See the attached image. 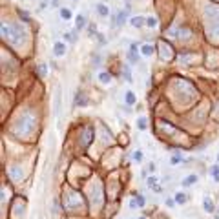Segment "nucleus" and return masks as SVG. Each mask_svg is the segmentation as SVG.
<instances>
[{
	"label": "nucleus",
	"mask_w": 219,
	"mask_h": 219,
	"mask_svg": "<svg viewBox=\"0 0 219 219\" xmlns=\"http://www.w3.org/2000/svg\"><path fill=\"white\" fill-rule=\"evenodd\" d=\"M128 15H130V7L120 9L117 15L112 17V27H120V26H124V24L128 22Z\"/></svg>",
	"instance_id": "1"
},
{
	"label": "nucleus",
	"mask_w": 219,
	"mask_h": 219,
	"mask_svg": "<svg viewBox=\"0 0 219 219\" xmlns=\"http://www.w3.org/2000/svg\"><path fill=\"white\" fill-rule=\"evenodd\" d=\"M139 44L137 42H133L132 46H130V51H128V55H126V59L130 64H139Z\"/></svg>",
	"instance_id": "2"
},
{
	"label": "nucleus",
	"mask_w": 219,
	"mask_h": 219,
	"mask_svg": "<svg viewBox=\"0 0 219 219\" xmlns=\"http://www.w3.org/2000/svg\"><path fill=\"white\" fill-rule=\"evenodd\" d=\"M60 106H62V88L57 86V90H55V104H53V112H55V115H59V113H60Z\"/></svg>",
	"instance_id": "3"
},
{
	"label": "nucleus",
	"mask_w": 219,
	"mask_h": 219,
	"mask_svg": "<svg viewBox=\"0 0 219 219\" xmlns=\"http://www.w3.org/2000/svg\"><path fill=\"white\" fill-rule=\"evenodd\" d=\"M203 208H204V212H208V214H216V204H214V201L210 199L208 196L203 197Z\"/></svg>",
	"instance_id": "4"
},
{
	"label": "nucleus",
	"mask_w": 219,
	"mask_h": 219,
	"mask_svg": "<svg viewBox=\"0 0 219 219\" xmlns=\"http://www.w3.org/2000/svg\"><path fill=\"white\" fill-rule=\"evenodd\" d=\"M197 174H190V175H186L184 179L181 181V184H183V188H188V186H194L196 183H197Z\"/></svg>",
	"instance_id": "5"
},
{
	"label": "nucleus",
	"mask_w": 219,
	"mask_h": 219,
	"mask_svg": "<svg viewBox=\"0 0 219 219\" xmlns=\"http://www.w3.org/2000/svg\"><path fill=\"white\" fill-rule=\"evenodd\" d=\"M53 53H55V57H62V55H66V44H64V42H55V46H53Z\"/></svg>",
	"instance_id": "6"
},
{
	"label": "nucleus",
	"mask_w": 219,
	"mask_h": 219,
	"mask_svg": "<svg viewBox=\"0 0 219 219\" xmlns=\"http://www.w3.org/2000/svg\"><path fill=\"white\" fill-rule=\"evenodd\" d=\"M130 24H132L133 27L141 29L142 26H146V19H144V17H132V19H130Z\"/></svg>",
	"instance_id": "7"
},
{
	"label": "nucleus",
	"mask_w": 219,
	"mask_h": 219,
	"mask_svg": "<svg viewBox=\"0 0 219 219\" xmlns=\"http://www.w3.org/2000/svg\"><path fill=\"white\" fill-rule=\"evenodd\" d=\"M95 9H97V13H99V17H108L110 15V7L104 4V2H100L95 6Z\"/></svg>",
	"instance_id": "8"
},
{
	"label": "nucleus",
	"mask_w": 219,
	"mask_h": 219,
	"mask_svg": "<svg viewBox=\"0 0 219 219\" xmlns=\"http://www.w3.org/2000/svg\"><path fill=\"white\" fill-rule=\"evenodd\" d=\"M124 100H126V104H128V106H133V104L137 102V97H135V93H133L132 90H128V91L124 93Z\"/></svg>",
	"instance_id": "9"
},
{
	"label": "nucleus",
	"mask_w": 219,
	"mask_h": 219,
	"mask_svg": "<svg viewBox=\"0 0 219 219\" xmlns=\"http://www.w3.org/2000/svg\"><path fill=\"white\" fill-rule=\"evenodd\" d=\"M77 33H79V29H75V31H69V33H64L62 37L66 42H69V44H75L77 42Z\"/></svg>",
	"instance_id": "10"
},
{
	"label": "nucleus",
	"mask_w": 219,
	"mask_h": 219,
	"mask_svg": "<svg viewBox=\"0 0 219 219\" xmlns=\"http://www.w3.org/2000/svg\"><path fill=\"white\" fill-rule=\"evenodd\" d=\"M84 27H86V17H84V15H79V17H77V19H75V29H84Z\"/></svg>",
	"instance_id": "11"
},
{
	"label": "nucleus",
	"mask_w": 219,
	"mask_h": 219,
	"mask_svg": "<svg viewBox=\"0 0 219 219\" xmlns=\"http://www.w3.org/2000/svg\"><path fill=\"white\" fill-rule=\"evenodd\" d=\"M122 77L126 82H132V69H130V64H124L122 66Z\"/></svg>",
	"instance_id": "12"
},
{
	"label": "nucleus",
	"mask_w": 219,
	"mask_h": 219,
	"mask_svg": "<svg viewBox=\"0 0 219 219\" xmlns=\"http://www.w3.org/2000/svg\"><path fill=\"white\" fill-rule=\"evenodd\" d=\"M141 53H142L144 57L154 55V46H150V44H142V46H141Z\"/></svg>",
	"instance_id": "13"
},
{
	"label": "nucleus",
	"mask_w": 219,
	"mask_h": 219,
	"mask_svg": "<svg viewBox=\"0 0 219 219\" xmlns=\"http://www.w3.org/2000/svg\"><path fill=\"white\" fill-rule=\"evenodd\" d=\"M174 199H175V203H177V204H184V203L188 201V196H186L184 192H177V194L174 196Z\"/></svg>",
	"instance_id": "14"
},
{
	"label": "nucleus",
	"mask_w": 219,
	"mask_h": 219,
	"mask_svg": "<svg viewBox=\"0 0 219 219\" xmlns=\"http://www.w3.org/2000/svg\"><path fill=\"white\" fill-rule=\"evenodd\" d=\"M146 183H148V186H150L152 190L161 192V186H157V177H146Z\"/></svg>",
	"instance_id": "15"
},
{
	"label": "nucleus",
	"mask_w": 219,
	"mask_h": 219,
	"mask_svg": "<svg viewBox=\"0 0 219 219\" xmlns=\"http://www.w3.org/2000/svg\"><path fill=\"white\" fill-rule=\"evenodd\" d=\"M99 80H100V84H110V82H112V75H110L108 71H100Z\"/></svg>",
	"instance_id": "16"
},
{
	"label": "nucleus",
	"mask_w": 219,
	"mask_h": 219,
	"mask_svg": "<svg viewBox=\"0 0 219 219\" xmlns=\"http://www.w3.org/2000/svg\"><path fill=\"white\" fill-rule=\"evenodd\" d=\"M86 106V104H88V99H86V97H84V93H77V97H75V106Z\"/></svg>",
	"instance_id": "17"
},
{
	"label": "nucleus",
	"mask_w": 219,
	"mask_h": 219,
	"mask_svg": "<svg viewBox=\"0 0 219 219\" xmlns=\"http://www.w3.org/2000/svg\"><path fill=\"white\" fill-rule=\"evenodd\" d=\"M210 175H212V179L216 181V183H219V162L210 168Z\"/></svg>",
	"instance_id": "18"
},
{
	"label": "nucleus",
	"mask_w": 219,
	"mask_h": 219,
	"mask_svg": "<svg viewBox=\"0 0 219 219\" xmlns=\"http://www.w3.org/2000/svg\"><path fill=\"white\" fill-rule=\"evenodd\" d=\"M71 17H73V15H71V11H69V9H66V7H60V19L69 20Z\"/></svg>",
	"instance_id": "19"
},
{
	"label": "nucleus",
	"mask_w": 219,
	"mask_h": 219,
	"mask_svg": "<svg viewBox=\"0 0 219 219\" xmlns=\"http://www.w3.org/2000/svg\"><path fill=\"white\" fill-rule=\"evenodd\" d=\"M146 27H150V29L157 27V19H155V17H148V19H146Z\"/></svg>",
	"instance_id": "20"
},
{
	"label": "nucleus",
	"mask_w": 219,
	"mask_h": 219,
	"mask_svg": "<svg viewBox=\"0 0 219 219\" xmlns=\"http://www.w3.org/2000/svg\"><path fill=\"white\" fill-rule=\"evenodd\" d=\"M142 159H144V154H142L141 150H135V152H133V161H137V162H142Z\"/></svg>",
	"instance_id": "21"
},
{
	"label": "nucleus",
	"mask_w": 219,
	"mask_h": 219,
	"mask_svg": "<svg viewBox=\"0 0 219 219\" xmlns=\"http://www.w3.org/2000/svg\"><path fill=\"white\" fill-rule=\"evenodd\" d=\"M137 128L139 130H146V117H139L137 119Z\"/></svg>",
	"instance_id": "22"
},
{
	"label": "nucleus",
	"mask_w": 219,
	"mask_h": 219,
	"mask_svg": "<svg viewBox=\"0 0 219 219\" xmlns=\"http://www.w3.org/2000/svg\"><path fill=\"white\" fill-rule=\"evenodd\" d=\"M135 204H137V206H141V208H142V206L146 204V199H144V196H139V197H135Z\"/></svg>",
	"instance_id": "23"
},
{
	"label": "nucleus",
	"mask_w": 219,
	"mask_h": 219,
	"mask_svg": "<svg viewBox=\"0 0 219 219\" xmlns=\"http://www.w3.org/2000/svg\"><path fill=\"white\" fill-rule=\"evenodd\" d=\"M181 161H183V155H174V157L170 159V162H172V164H179Z\"/></svg>",
	"instance_id": "24"
},
{
	"label": "nucleus",
	"mask_w": 219,
	"mask_h": 219,
	"mask_svg": "<svg viewBox=\"0 0 219 219\" xmlns=\"http://www.w3.org/2000/svg\"><path fill=\"white\" fill-rule=\"evenodd\" d=\"M164 204H166V206H175L177 203H175V199H172V197H166V199H164Z\"/></svg>",
	"instance_id": "25"
},
{
	"label": "nucleus",
	"mask_w": 219,
	"mask_h": 219,
	"mask_svg": "<svg viewBox=\"0 0 219 219\" xmlns=\"http://www.w3.org/2000/svg\"><path fill=\"white\" fill-rule=\"evenodd\" d=\"M46 71H48V69H46V66H44V64H40V66H39V75H40V77H44V75H46Z\"/></svg>",
	"instance_id": "26"
},
{
	"label": "nucleus",
	"mask_w": 219,
	"mask_h": 219,
	"mask_svg": "<svg viewBox=\"0 0 219 219\" xmlns=\"http://www.w3.org/2000/svg\"><path fill=\"white\" fill-rule=\"evenodd\" d=\"M95 31H97V27H95L93 24H90V27H88V33H90V35H93Z\"/></svg>",
	"instance_id": "27"
},
{
	"label": "nucleus",
	"mask_w": 219,
	"mask_h": 219,
	"mask_svg": "<svg viewBox=\"0 0 219 219\" xmlns=\"http://www.w3.org/2000/svg\"><path fill=\"white\" fill-rule=\"evenodd\" d=\"M99 64H100V55H97V57L93 55V66H99Z\"/></svg>",
	"instance_id": "28"
},
{
	"label": "nucleus",
	"mask_w": 219,
	"mask_h": 219,
	"mask_svg": "<svg viewBox=\"0 0 219 219\" xmlns=\"http://www.w3.org/2000/svg\"><path fill=\"white\" fill-rule=\"evenodd\" d=\"M148 172H152V174L155 172V162H150V164H148Z\"/></svg>",
	"instance_id": "29"
},
{
	"label": "nucleus",
	"mask_w": 219,
	"mask_h": 219,
	"mask_svg": "<svg viewBox=\"0 0 219 219\" xmlns=\"http://www.w3.org/2000/svg\"><path fill=\"white\" fill-rule=\"evenodd\" d=\"M97 39H99L100 44H106V39H104V35H102V33H99V35H97Z\"/></svg>",
	"instance_id": "30"
},
{
	"label": "nucleus",
	"mask_w": 219,
	"mask_h": 219,
	"mask_svg": "<svg viewBox=\"0 0 219 219\" xmlns=\"http://www.w3.org/2000/svg\"><path fill=\"white\" fill-rule=\"evenodd\" d=\"M216 216H219V210H216Z\"/></svg>",
	"instance_id": "31"
},
{
	"label": "nucleus",
	"mask_w": 219,
	"mask_h": 219,
	"mask_svg": "<svg viewBox=\"0 0 219 219\" xmlns=\"http://www.w3.org/2000/svg\"><path fill=\"white\" fill-rule=\"evenodd\" d=\"M214 219H219V216H214Z\"/></svg>",
	"instance_id": "32"
},
{
	"label": "nucleus",
	"mask_w": 219,
	"mask_h": 219,
	"mask_svg": "<svg viewBox=\"0 0 219 219\" xmlns=\"http://www.w3.org/2000/svg\"><path fill=\"white\" fill-rule=\"evenodd\" d=\"M217 162H219V154H217Z\"/></svg>",
	"instance_id": "33"
},
{
	"label": "nucleus",
	"mask_w": 219,
	"mask_h": 219,
	"mask_svg": "<svg viewBox=\"0 0 219 219\" xmlns=\"http://www.w3.org/2000/svg\"><path fill=\"white\" fill-rule=\"evenodd\" d=\"M141 219H146V217H141Z\"/></svg>",
	"instance_id": "34"
}]
</instances>
